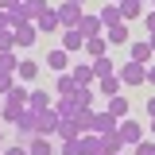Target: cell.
Masks as SVG:
<instances>
[{
	"mask_svg": "<svg viewBox=\"0 0 155 155\" xmlns=\"http://www.w3.org/2000/svg\"><path fill=\"white\" fill-rule=\"evenodd\" d=\"M27 93H31V89H23V85H12V93L8 97H0V116H4V124H12V128H16V120L19 116H23V109H27Z\"/></svg>",
	"mask_w": 155,
	"mask_h": 155,
	"instance_id": "cell-1",
	"label": "cell"
},
{
	"mask_svg": "<svg viewBox=\"0 0 155 155\" xmlns=\"http://www.w3.org/2000/svg\"><path fill=\"white\" fill-rule=\"evenodd\" d=\"M54 12H58V23H62V31H74L78 23H81V16H85L78 0H62V4H58Z\"/></svg>",
	"mask_w": 155,
	"mask_h": 155,
	"instance_id": "cell-2",
	"label": "cell"
},
{
	"mask_svg": "<svg viewBox=\"0 0 155 155\" xmlns=\"http://www.w3.org/2000/svg\"><path fill=\"white\" fill-rule=\"evenodd\" d=\"M116 136H120V143H124V147H136V143L143 140V124H140L136 116H128V120H120V124H116Z\"/></svg>",
	"mask_w": 155,
	"mask_h": 155,
	"instance_id": "cell-3",
	"label": "cell"
},
{
	"mask_svg": "<svg viewBox=\"0 0 155 155\" xmlns=\"http://www.w3.org/2000/svg\"><path fill=\"white\" fill-rule=\"evenodd\" d=\"M116 78H120V85H143V81H147V66H140V62H124V66L116 70Z\"/></svg>",
	"mask_w": 155,
	"mask_h": 155,
	"instance_id": "cell-4",
	"label": "cell"
},
{
	"mask_svg": "<svg viewBox=\"0 0 155 155\" xmlns=\"http://www.w3.org/2000/svg\"><path fill=\"white\" fill-rule=\"evenodd\" d=\"M58 120H62V116L54 113V105H51V109H43V113L35 116V136H47V140H51V136L58 132Z\"/></svg>",
	"mask_w": 155,
	"mask_h": 155,
	"instance_id": "cell-5",
	"label": "cell"
},
{
	"mask_svg": "<svg viewBox=\"0 0 155 155\" xmlns=\"http://www.w3.org/2000/svg\"><path fill=\"white\" fill-rule=\"evenodd\" d=\"M116 124H120L116 116H109L105 109H93V120H89V132H93V136H113V132H116Z\"/></svg>",
	"mask_w": 155,
	"mask_h": 155,
	"instance_id": "cell-6",
	"label": "cell"
},
{
	"mask_svg": "<svg viewBox=\"0 0 155 155\" xmlns=\"http://www.w3.org/2000/svg\"><path fill=\"white\" fill-rule=\"evenodd\" d=\"M128 62H140V66H147V62H155V51L147 39H136V43H128Z\"/></svg>",
	"mask_w": 155,
	"mask_h": 155,
	"instance_id": "cell-7",
	"label": "cell"
},
{
	"mask_svg": "<svg viewBox=\"0 0 155 155\" xmlns=\"http://www.w3.org/2000/svg\"><path fill=\"white\" fill-rule=\"evenodd\" d=\"M35 116L31 109H23V116L16 120V143H27V140H35Z\"/></svg>",
	"mask_w": 155,
	"mask_h": 155,
	"instance_id": "cell-8",
	"label": "cell"
},
{
	"mask_svg": "<svg viewBox=\"0 0 155 155\" xmlns=\"http://www.w3.org/2000/svg\"><path fill=\"white\" fill-rule=\"evenodd\" d=\"M35 31H39V35H54V31H62V23H58V12H54V8H47V12L35 19Z\"/></svg>",
	"mask_w": 155,
	"mask_h": 155,
	"instance_id": "cell-9",
	"label": "cell"
},
{
	"mask_svg": "<svg viewBox=\"0 0 155 155\" xmlns=\"http://www.w3.org/2000/svg\"><path fill=\"white\" fill-rule=\"evenodd\" d=\"M105 43H109V47H124V43H132L128 23H113V27H105Z\"/></svg>",
	"mask_w": 155,
	"mask_h": 155,
	"instance_id": "cell-10",
	"label": "cell"
},
{
	"mask_svg": "<svg viewBox=\"0 0 155 155\" xmlns=\"http://www.w3.org/2000/svg\"><path fill=\"white\" fill-rule=\"evenodd\" d=\"M47 70H54V74H66V70H70V54H66L62 47L47 51Z\"/></svg>",
	"mask_w": 155,
	"mask_h": 155,
	"instance_id": "cell-11",
	"label": "cell"
},
{
	"mask_svg": "<svg viewBox=\"0 0 155 155\" xmlns=\"http://www.w3.org/2000/svg\"><path fill=\"white\" fill-rule=\"evenodd\" d=\"M78 31H81V39H97V35H105V23H101V16H81Z\"/></svg>",
	"mask_w": 155,
	"mask_h": 155,
	"instance_id": "cell-12",
	"label": "cell"
},
{
	"mask_svg": "<svg viewBox=\"0 0 155 155\" xmlns=\"http://www.w3.org/2000/svg\"><path fill=\"white\" fill-rule=\"evenodd\" d=\"M58 47H62V51H66V54H78V51H85V39H81V31H62V43H58Z\"/></svg>",
	"mask_w": 155,
	"mask_h": 155,
	"instance_id": "cell-13",
	"label": "cell"
},
{
	"mask_svg": "<svg viewBox=\"0 0 155 155\" xmlns=\"http://www.w3.org/2000/svg\"><path fill=\"white\" fill-rule=\"evenodd\" d=\"M70 101H74V109H78V113H81V109H93V101H97V93H93V85H78V89H74V97H70Z\"/></svg>",
	"mask_w": 155,
	"mask_h": 155,
	"instance_id": "cell-14",
	"label": "cell"
},
{
	"mask_svg": "<svg viewBox=\"0 0 155 155\" xmlns=\"http://www.w3.org/2000/svg\"><path fill=\"white\" fill-rule=\"evenodd\" d=\"M12 31H16V47H35L39 43L35 23H19V27H12Z\"/></svg>",
	"mask_w": 155,
	"mask_h": 155,
	"instance_id": "cell-15",
	"label": "cell"
},
{
	"mask_svg": "<svg viewBox=\"0 0 155 155\" xmlns=\"http://www.w3.org/2000/svg\"><path fill=\"white\" fill-rule=\"evenodd\" d=\"M109 116H116V120H128V113H132V105H128V97H109V109H105Z\"/></svg>",
	"mask_w": 155,
	"mask_h": 155,
	"instance_id": "cell-16",
	"label": "cell"
},
{
	"mask_svg": "<svg viewBox=\"0 0 155 155\" xmlns=\"http://www.w3.org/2000/svg\"><path fill=\"white\" fill-rule=\"evenodd\" d=\"M51 105H54V101H51L47 89H31V93H27V109H31V113H43V109H51Z\"/></svg>",
	"mask_w": 155,
	"mask_h": 155,
	"instance_id": "cell-17",
	"label": "cell"
},
{
	"mask_svg": "<svg viewBox=\"0 0 155 155\" xmlns=\"http://www.w3.org/2000/svg\"><path fill=\"white\" fill-rule=\"evenodd\" d=\"M97 89H101V97L109 101V97H120L124 85H120V78H116V74H109V78H97Z\"/></svg>",
	"mask_w": 155,
	"mask_h": 155,
	"instance_id": "cell-18",
	"label": "cell"
},
{
	"mask_svg": "<svg viewBox=\"0 0 155 155\" xmlns=\"http://www.w3.org/2000/svg\"><path fill=\"white\" fill-rule=\"evenodd\" d=\"M35 78H39V62H35V58H19L16 81H35Z\"/></svg>",
	"mask_w": 155,
	"mask_h": 155,
	"instance_id": "cell-19",
	"label": "cell"
},
{
	"mask_svg": "<svg viewBox=\"0 0 155 155\" xmlns=\"http://www.w3.org/2000/svg\"><path fill=\"white\" fill-rule=\"evenodd\" d=\"M74 89H78V81H74V74H70V70L54 78V93H58V97H74Z\"/></svg>",
	"mask_w": 155,
	"mask_h": 155,
	"instance_id": "cell-20",
	"label": "cell"
},
{
	"mask_svg": "<svg viewBox=\"0 0 155 155\" xmlns=\"http://www.w3.org/2000/svg\"><path fill=\"white\" fill-rule=\"evenodd\" d=\"M70 74H74V81H78V85H93V81H97L89 62H78V66H70Z\"/></svg>",
	"mask_w": 155,
	"mask_h": 155,
	"instance_id": "cell-21",
	"label": "cell"
},
{
	"mask_svg": "<svg viewBox=\"0 0 155 155\" xmlns=\"http://www.w3.org/2000/svg\"><path fill=\"white\" fill-rule=\"evenodd\" d=\"M85 54H89V62H93V58H105V54H109V43H105V35L85 39Z\"/></svg>",
	"mask_w": 155,
	"mask_h": 155,
	"instance_id": "cell-22",
	"label": "cell"
},
{
	"mask_svg": "<svg viewBox=\"0 0 155 155\" xmlns=\"http://www.w3.org/2000/svg\"><path fill=\"white\" fill-rule=\"evenodd\" d=\"M120 19H124V23L143 19V4H140V0H124V4H120Z\"/></svg>",
	"mask_w": 155,
	"mask_h": 155,
	"instance_id": "cell-23",
	"label": "cell"
},
{
	"mask_svg": "<svg viewBox=\"0 0 155 155\" xmlns=\"http://www.w3.org/2000/svg\"><path fill=\"white\" fill-rule=\"evenodd\" d=\"M27 155H54V143L47 136H35V140H27Z\"/></svg>",
	"mask_w": 155,
	"mask_h": 155,
	"instance_id": "cell-24",
	"label": "cell"
},
{
	"mask_svg": "<svg viewBox=\"0 0 155 155\" xmlns=\"http://www.w3.org/2000/svg\"><path fill=\"white\" fill-rule=\"evenodd\" d=\"M97 16H101V23H105V27H113V23H124V19H120V4H105Z\"/></svg>",
	"mask_w": 155,
	"mask_h": 155,
	"instance_id": "cell-25",
	"label": "cell"
},
{
	"mask_svg": "<svg viewBox=\"0 0 155 155\" xmlns=\"http://www.w3.org/2000/svg\"><path fill=\"white\" fill-rule=\"evenodd\" d=\"M101 151L105 155H124V143H120V136H101Z\"/></svg>",
	"mask_w": 155,
	"mask_h": 155,
	"instance_id": "cell-26",
	"label": "cell"
},
{
	"mask_svg": "<svg viewBox=\"0 0 155 155\" xmlns=\"http://www.w3.org/2000/svg\"><path fill=\"white\" fill-rule=\"evenodd\" d=\"M89 66H93V78H109V74H116V66H113V58H109V54H105V58H93Z\"/></svg>",
	"mask_w": 155,
	"mask_h": 155,
	"instance_id": "cell-27",
	"label": "cell"
},
{
	"mask_svg": "<svg viewBox=\"0 0 155 155\" xmlns=\"http://www.w3.org/2000/svg\"><path fill=\"white\" fill-rule=\"evenodd\" d=\"M54 136H62V140H78L81 128H78V120L70 116V120H58V132H54Z\"/></svg>",
	"mask_w": 155,
	"mask_h": 155,
	"instance_id": "cell-28",
	"label": "cell"
},
{
	"mask_svg": "<svg viewBox=\"0 0 155 155\" xmlns=\"http://www.w3.org/2000/svg\"><path fill=\"white\" fill-rule=\"evenodd\" d=\"M16 70H19V58H16V51L0 54V74H12V78H16Z\"/></svg>",
	"mask_w": 155,
	"mask_h": 155,
	"instance_id": "cell-29",
	"label": "cell"
},
{
	"mask_svg": "<svg viewBox=\"0 0 155 155\" xmlns=\"http://www.w3.org/2000/svg\"><path fill=\"white\" fill-rule=\"evenodd\" d=\"M62 155H85V143H81V136H78V140H62Z\"/></svg>",
	"mask_w": 155,
	"mask_h": 155,
	"instance_id": "cell-30",
	"label": "cell"
},
{
	"mask_svg": "<svg viewBox=\"0 0 155 155\" xmlns=\"http://www.w3.org/2000/svg\"><path fill=\"white\" fill-rule=\"evenodd\" d=\"M8 51H16V31H12V27L0 31V54H8Z\"/></svg>",
	"mask_w": 155,
	"mask_h": 155,
	"instance_id": "cell-31",
	"label": "cell"
},
{
	"mask_svg": "<svg viewBox=\"0 0 155 155\" xmlns=\"http://www.w3.org/2000/svg\"><path fill=\"white\" fill-rule=\"evenodd\" d=\"M132 155H155V140H140L132 147Z\"/></svg>",
	"mask_w": 155,
	"mask_h": 155,
	"instance_id": "cell-32",
	"label": "cell"
},
{
	"mask_svg": "<svg viewBox=\"0 0 155 155\" xmlns=\"http://www.w3.org/2000/svg\"><path fill=\"white\" fill-rule=\"evenodd\" d=\"M12 85H16V78H12V74H0V97L12 93Z\"/></svg>",
	"mask_w": 155,
	"mask_h": 155,
	"instance_id": "cell-33",
	"label": "cell"
},
{
	"mask_svg": "<svg viewBox=\"0 0 155 155\" xmlns=\"http://www.w3.org/2000/svg\"><path fill=\"white\" fill-rule=\"evenodd\" d=\"M143 27H147V35H155V8L143 12Z\"/></svg>",
	"mask_w": 155,
	"mask_h": 155,
	"instance_id": "cell-34",
	"label": "cell"
},
{
	"mask_svg": "<svg viewBox=\"0 0 155 155\" xmlns=\"http://www.w3.org/2000/svg\"><path fill=\"white\" fill-rule=\"evenodd\" d=\"M4 155H27V143H12V147H8Z\"/></svg>",
	"mask_w": 155,
	"mask_h": 155,
	"instance_id": "cell-35",
	"label": "cell"
},
{
	"mask_svg": "<svg viewBox=\"0 0 155 155\" xmlns=\"http://www.w3.org/2000/svg\"><path fill=\"white\" fill-rule=\"evenodd\" d=\"M19 8V0H0V12H16Z\"/></svg>",
	"mask_w": 155,
	"mask_h": 155,
	"instance_id": "cell-36",
	"label": "cell"
},
{
	"mask_svg": "<svg viewBox=\"0 0 155 155\" xmlns=\"http://www.w3.org/2000/svg\"><path fill=\"white\" fill-rule=\"evenodd\" d=\"M12 27V12H0V31H8Z\"/></svg>",
	"mask_w": 155,
	"mask_h": 155,
	"instance_id": "cell-37",
	"label": "cell"
},
{
	"mask_svg": "<svg viewBox=\"0 0 155 155\" xmlns=\"http://www.w3.org/2000/svg\"><path fill=\"white\" fill-rule=\"evenodd\" d=\"M143 109H147V120H155V97L147 101V105H143Z\"/></svg>",
	"mask_w": 155,
	"mask_h": 155,
	"instance_id": "cell-38",
	"label": "cell"
},
{
	"mask_svg": "<svg viewBox=\"0 0 155 155\" xmlns=\"http://www.w3.org/2000/svg\"><path fill=\"white\" fill-rule=\"evenodd\" d=\"M147 81L155 85V62H147Z\"/></svg>",
	"mask_w": 155,
	"mask_h": 155,
	"instance_id": "cell-39",
	"label": "cell"
},
{
	"mask_svg": "<svg viewBox=\"0 0 155 155\" xmlns=\"http://www.w3.org/2000/svg\"><path fill=\"white\" fill-rule=\"evenodd\" d=\"M109 4H124V0H109Z\"/></svg>",
	"mask_w": 155,
	"mask_h": 155,
	"instance_id": "cell-40",
	"label": "cell"
},
{
	"mask_svg": "<svg viewBox=\"0 0 155 155\" xmlns=\"http://www.w3.org/2000/svg\"><path fill=\"white\" fill-rule=\"evenodd\" d=\"M151 136H155V120H151Z\"/></svg>",
	"mask_w": 155,
	"mask_h": 155,
	"instance_id": "cell-41",
	"label": "cell"
},
{
	"mask_svg": "<svg viewBox=\"0 0 155 155\" xmlns=\"http://www.w3.org/2000/svg\"><path fill=\"white\" fill-rule=\"evenodd\" d=\"M0 143H4V132H0Z\"/></svg>",
	"mask_w": 155,
	"mask_h": 155,
	"instance_id": "cell-42",
	"label": "cell"
},
{
	"mask_svg": "<svg viewBox=\"0 0 155 155\" xmlns=\"http://www.w3.org/2000/svg\"><path fill=\"white\" fill-rule=\"evenodd\" d=\"M93 155H105V151H93Z\"/></svg>",
	"mask_w": 155,
	"mask_h": 155,
	"instance_id": "cell-43",
	"label": "cell"
},
{
	"mask_svg": "<svg viewBox=\"0 0 155 155\" xmlns=\"http://www.w3.org/2000/svg\"><path fill=\"white\" fill-rule=\"evenodd\" d=\"M78 4H85V0H78Z\"/></svg>",
	"mask_w": 155,
	"mask_h": 155,
	"instance_id": "cell-44",
	"label": "cell"
},
{
	"mask_svg": "<svg viewBox=\"0 0 155 155\" xmlns=\"http://www.w3.org/2000/svg\"><path fill=\"white\" fill-rule=\"evenodd\" d=\"M140 4H147V0H140Z\"/></svg>",
	"mask_w": 155,
	"mask_h": 155,
	"instance_id": "cell-45",
	"label": "cell"
}]
</instances>
